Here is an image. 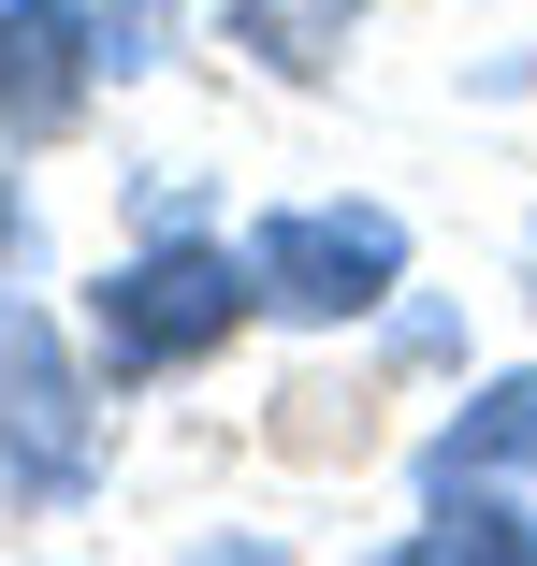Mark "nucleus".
I'll return each instance as SVG.
<instances>
[{
	"mask_svg": "<svg viewBox=\"0 0 537 566\" xmlns=\"http://www.w3.org/2000/svg\"><path fill=\"white\" fill-rule=\"evenodd\" d=\"M262 305V276H248V248H203V233H160V248H131L117 276H102V364L117 378H175V364H203L219 334Z\"/></svg>",
	"mask_w": 537,
	"mask_h": 566,
	"instance_id": "nucleus-1",
	"label": "nucleus"
},
{
	"mask_svg": "<svg viewBox=\"0 0 537 566\" xmlns=\"http://www.w3.org/2000/svg\"><path fill=\"white\" fill-rule=\"evenodd\" d=\"M248 276H262L276 319H364L407 276V218L392 203H276L248 233Z\"/></svg>",
	"mask_w": 537,
	"mask_h": 566,
	"instance_id": "nucleus-2",
	"label": "nucleus"
},
{
	"mask_svg": "<svg viewBox=\"0 0 537 566\" xmlns=\"http://www.w3.org/2000/svg\"><path fill=\"white\" fill-rule=\"evenodd\" d=\"M87 465H102V407H87V378H73V349H59V319L44 305H0V494H87Z\"/></svg>",
	"mask_w": 537,
	"mask_h": 566,
	"instance_id": "nucleus-3",
	"label": "nucleus"
},
{
	"mask_svg": "<svg viewBox=\"0 0 537 566\" xmlns=\"http://www.w3.org/2000/svg\"><path fill=\"white\" fill-rule=\"evenodd\" d=\"M102 87L87 0H0V146H59Z\"/></svg>",
	"mask_w": 537,
	"mask_h": 566,
	"instance_id": "nucleus-4",
	"label": "nucleus"
},
{
	"mask_svg": "<svg viewBox=\"0 0 537 566\" xmlns=\"http://www.w3.org/2000/svg\"><path fill=\"white\" fill-rule=\"evenodd\" d=\"M349 30H364V0H233V44L262 59V73H291V87H319L349 59Z\"/></svg>",
	"mask_w": 537,
	"mask_h": 566,
	"instance_id": "nucleus-5",
	"label": "nucleus"
},
{
	"mask_svg": "<svg viewBox=\"0 0 537 566\" xmlns=\"http://www.w3.org/2000/svg\"><path fill=\"white\" fill-rule=\"evenodd\" d=\"M494 465H537V364H523V378H494V392L436 436V480H494Z\"/></svg>",
	"mask_w": 537,
	"mask_h": 566,
	"instance_id": "nucleus-6",
	"label": "nucleus"
},
{
	"mask_svg": "<svg viewBox=\"0 0 537 566\" xmlns=\"http://www.w3.org/2000/svg\"><path fill=\"white\" fill-rule=\"evenodd\" d=\"M87 44H102V73H160L175 0H87Z\"/></svg>",
	"mask_w": 537,
	"mask_h": 566,
	"instance_id": "nucleus-7",
	"label": "nucleus"
}]
</instances>
